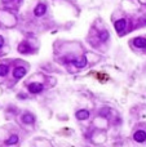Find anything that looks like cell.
I'll return each instance as SVG.
<instances>
[{"label":"cell","mask_w":146,"mask_h":147,"mask_svg":"<svg viewBox=\"0 0 146 147\" xmlns=\"http://www.w3.org/2000/svg\"><path fill=\"white\" fill-rule=\"evenodd\" d=\"M45 12H47V5H45V4H43V3L38 4V5L35 7V9H34V14H35L36 17L44 16Z\"/></svg>","instance_id":"cell-2"},{"label":"cell","mask_w":146,"mask_h":147,"mask_svg":"<svg viewBox=\"0 0 146 147\" xmlns=\"http://www.w3.org/2000/svg\"><path fill=\"white\" fill-rule=\"evenodd\" d=\"M18 52L20 53H23V54H27V53H31V47L27 44L26 42L21 43L20 45H18Z\"/></svg>","instance_id":"cell-6"},{"label":"cell","mask_w":146,"mask_h":147,"mask_svg":"<svg viewBox=\"0 0 146 147\" xmlns=\"http://www.w3.org/2000/svg\"><path fill=\"white\" fill-rule=\"evenodd\" d=\"M9 69L7 65H0V76H5L8 74Z\"/></svg>","instance_id":"cell-13"},{"label":"cell","mask_w":146,"mask_h":147,"mask_svg":"<svg viewBox=\"0 0 146 147\" xmlns=\"http://www.w3.org/2000/svg\"><path fill=\"white\" fill-rule=\"evenodd\" d=\"M26 72H27V71H26L25 67H21V66L20 67H16V69L13 70V76L16 79H22L23 76L26 75Z\"/></svg>","instance_id":"cell-3"},{"label":"cell","mask_w":146,"mask_h":147,"mask_svg":"<svg viewBox=\"0 0 146 147\" xmlns=\"http://www.w3.org/2000/svg\"><path fill=\"white\" fill-rule=\"evenodd\" d=\"M4 45V39H3V36H0V48Z\"/></svg>","instance_id":"cell-14"},{"label":"cell","mask_w":146,"mask_h":147,"mask_svg":"<svg viewBox=\"0 0 146 147\" xmlns=\"http://www.w3.org/2000/svg\"><path fill=\"white\" fill-rule=\"evenodd\" d=\"M34 116H32V115L31 114H25L22 116V121L25 123V124H32V123H34Z\"/></svg>","instance_id":"cell-11"},{"label":"cell","mask_w":146,"mask_h":147,"mask_svg":"<svg viewBox=\"0 0 146 147\" xmlns=\"http://www.w3.org/2000/svg\"><path fill=\"white\" fill-rule=\"evenodd\" d=\"M74 65H75L78 69H83V67L87 66V58L85 57H82V58H78L74 61Z\"/></svg>","instance_id":"cell-9"},{"label":"cell","mask_w":146,"mask_h":147,"mask_svg":"<svg viewBox=\"0 0 146 147\" xmlns=\"http://www.w3.org/2000/svg\"><path fill=\"white\" fill-rule=\"evenodd\" d=\"M133 139L138 143H142V142L146 141V133L143 131H137L135 134H133Z\"/></svg>","instance_id":"cell-4"},{"label":"cell","mask_w":146,"mask_h":147,"mask_svg":"<svg viewBox=\"0 0 146 147\" xmlns=\"http://www.w3.org/2000/svg\"><path fill=\"white\" fill-rule=\"evenodd\" d=\"M98 36H100V40H102V42H106L107 39H109V32H107L106 30H104V31H101V32L98 34Z\"/></svg>","instance_id":"cell-12"},{"label":"cell","mask_w":146,"mask_h":147,"mask_svg":"<svg viewBox=\"0 0 146 147\" xmlns=\"http://www.w3.org/2000/svg\"><path fill=\"white\" fill-rule=\"evenodd\" d=\"M133 44L136 48H145L146 47V39L145 38H136L133 40Z\"/></svg>","instance_id":"cell-8"},{"label":"cell","mask_w":146,"mask_h":147,"mask_svg":"<svg viewBox=\"0 0 146 147\" xmlns=\"http://www.w3.org/2000/svg\"><path fill=\"white\" fill-rule=\"evenodd\" d=\"M16 143H18V136L17 134H12V136L5 141V144H8V146H11V144H16Z\"/></svg>","instance_id":"cell-10"},{"label":"cell","mask_w":146,"mask_h":147,"mask_svg":"<svg viewBox=\"0 0 146 147\" xmlns=\"http://www.w3.org/2000/svg\"><path fill=\"white\" fill-rule=\"evenodd\" d=\"M127 26V21L124 20V18H122V20H118L114 22V27H115V30L118 31V32H122V31L126 28Z\"/></svg>","instance_id":"cell-5"},{"label":"cell","mask_w":146,"mask_h":147,"mask_svg":"<svg viewBox=\"0 0 146 147\" xmlns=\"http://www.w3.org/2000/svg\"><path fill=\"white\" fill-rule=\"evenodd\" d=\"M28 90L31 93H34V94H38L40 92H43V84L40 83H31L28 84Z\"/></svg>","instance_id":"cell-1"},{"label":"cell","mask_w":146,"mask_h":147,"mask_svg":"<svg viewBox=\"0 0 146 147\" xmlns=\"http://www.w3.org/2000/svg\"><path fill=\"white\" fill-rule=\"evenodd\" d=\"M11 0H3V3H9Z\"/></svg>","instance_id":"cell-15"},{"label":"cell","mask_w":146,"mask_h":147,"mask_svg":"<svg viewBox=\"0 0 146 147\" xmlns=\"http://www.w3.org/2000/svg\"><path fill=\"white\" fill-rule=\"evenodd\" d=\"M88 117H89V111H87V110H79L76 112V119L79 120H87Z\"/></svg>","instance_id":"cell-7"}]
</instances>
